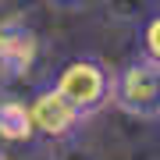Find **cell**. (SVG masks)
<instances>
[{"mask_svg": "<svg viewBox=\"0 0 160 160\" xmlns=\"http://www.w3.org/2000/svg\"><path fill=\"white\" fill-rule=\"evenodd\" d=\"M39 39L25 22H0V89L32 71Z\"/></svg>", "mask_w": 160, "mask_h": 160, "instance_id": "cell-4", "label": "cell"}, {"mask_svg": "<svg viewBox=\"0 0 160 160\" xmlns=\"http://www.w3.org/2000/svg\"><path fill=\"white\" fill-rule=\"evenodd\" d=\"M29 110H32L36 135H39V139H50V142L71 139L75 132H78V125L86 121V114H82V110L75 107L53 82H50V86H39V89L32 92Z\"/></svg>", "mask_w": 160, "mask_h": 160, "instance_id": "cell-3", "label": "cell"}, {"mask_svg": "<svg viewBox=\"0 0 160 160\" xmlns=\"http://www.w3.org/2000/svg\"><path fill=\"white\" fill-rule=\"evenodd\" d=\"M0 139L4 142H36V125H32V110L29 100L4 96L0 100Z\"/></svg>", "mask_w": 160, "mask_h": 160, "instance_id": "cell-5", "label": "cell"}, {"mask_svg": "<svg viewBox=\"0 0 160 160\" xmlns=\"http://www.w3.org/2000/svg\"><path fill=\"white\" fill-rule=\"evenodd\" d=\"M53 7H64V11H82V7H89V0H50Z\"/></svg>", "mask_w": 160, "mask_h": 160, "instance_id": "cell-7", "label": "cell"}, {"mask_svg": "<svg viewBox=\"0 0 160 160\" xmlns=\"http://www.w3.org/2000/svg\"><path fill=\"white\" fill-rule=\"evenodd\" d=\"M139 50H142V57H146V61L160 64V7L146 14L142 29H139Z\"/></svg>", "mask_w": 160, "mask_h": 160, "instance_id": "cell-6", "label": "cell"}, {"mask_svg": "<svg viewBox=\"0 0 160 160\" xmlns=\"http://www.w3.org/2000/svg\"><path fill=\"white\" fill-rule=\"evenodd\" d=\"M114 107L139 121H160V64L139 53L114 75Z\"/></svg>", "mask_w": 160, "mask_h": 160, "instance_id": "cell-2", "label": "cell"}, {"mask_svg": "<svg viewBox=\"0 0 160 160\" xmlns=\"http://www.w3.org/2000/svg\"><path fill=\"white\" fill-rule=\"evenodd\" d=\"M114 75L118 71H110L100 57L82 53V57H71L68 64H61V71L53 75V86L86 118H92L107 103H114Z\"/></svg>", "mask_w": 160, "mask_h": 160, "instance_id": "cell-1", "label": "cell"}, {"mask_svg": "<svg viewBox=\"0 0 160 160\" xmlns=\"http://www.w3.org/2000/svg\"><path fill=\"white\" fill-rule=\"evenodd\" d=\"M0 160H7V157H4V149H0Z\"/></svg>", "mask_w": 160, "mask_h": 160, "instance_id": "cell-8", "label": "cell"}]
</instances>
